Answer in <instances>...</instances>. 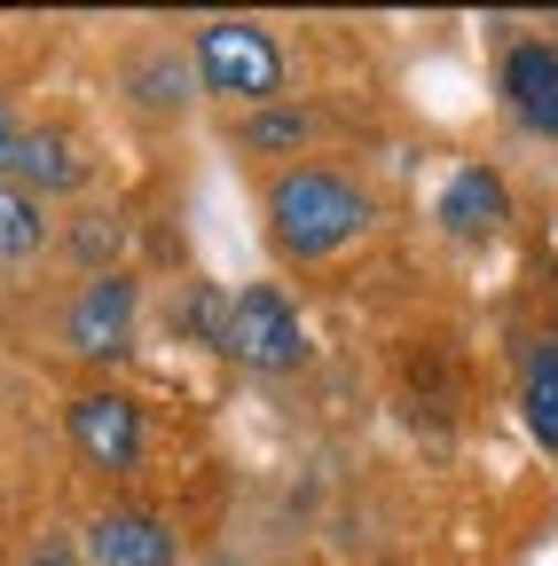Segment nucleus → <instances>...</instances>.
<instances>
[{
  "label": "nucleus",
  "instance_id": "nucleus-1",
  "mask_svg": "<svg viewBox=\"0 0 558 566\" xmlns=\"http://www.w3.org/2000/svg\"><path fill=\"white\" fill-rule=\"evenodd\" d=\"M370 229V189L338 166H284L267 181V237L284 260H330Z\"/></svg>",
  "mask_w": 558,
  "mask_h": 566
},
{
  "label": "nucleus",
  "instance_id": "nucleus-2",
  "mask_svg": "<svg viewBox=\"0 0 558 566\" xmlns=\"http://www.w3.org/2000/svg\"><path fill=\"white\" fill-rule=\"evenodd\" d=\"M189 63H197V87H204V95H229V103H244V111H267L275 95H284V48H275V32L252 24V17L197 24Z\"/></svg>",
  "mask_w": 558,
  "mask_h": 566
},
{
  "label": "nucleus",
  "instance_id": "nucleus-3",
  "mask_svg": "<svg viewBox=\"0 0 558 566\" xmlns=\"http://www.w3.org/2000/svg\"><path fill=\"white\" fill-rule=\"evenodd\" d=\"M221 354L236 370H252V378H292L307 363V323H299L284 283H244V292H229V338H221Z\"/></svg>",
  "mask_w": 558,
  "mask_h": 566
},
{
  "label": "nucleus",
  "instance_id": "nucleus-4",
  "mask_svg": "<svg viewBox=\"0 0 558 566\" xmlns=\"http://www.w3.org/2000/svg\"><path fill=\"white\" fill-rule=\"evenodd\" d=\"M134 315H143V283L126 268H103L72 292V307H63V346H72L80 363H118V354H134Z\"/></svg>",
  "mask_w": 558,
  "mask_h": 566
},
{
  "label": "nucleus",
  "instance_id": "nucleus-5",
  "mask_svg": "<svg viewBox=\"0 0 558 566\" xmlns=\"http://www.w3.org/2000/svg\"><path fill=\"white\" fill-rule=\"evenodd\" d=\"M63 433H72V449H80L95 472H134V464H143V409H134L126 394H110V386L72 394Z\"/></svg>",
  "mask_w": 558,
  "mask_h": 566
},
{
  "label": "nucleus",
  "instance_id": "nucleus-6",
  "mask_svg": "<svg viewBox=\"0 0 558 566\" xmlns=\"http://www.w3.org/2000/svg\"><path fill=\"white\" fill-rule=\"evenodd\" d=\"M87 566H181V535L143 504H110L87 527Z\"/></svg>",
  "mask_w": 558,
  "mask_h": 566
},
{
  "label": "nucleus",
  "instance_id": "nucleus-7",
  "mask_svg": "<svg viewBox=\"0 0 558 566\" xmlns=\"http://www.w3.org/2000/svg\"><path fill=\"white\" fill-rule=\"evenodd\" d=\"M504 103L527 134L558 142V48L550 40H519L504 55Z\"/></svg>",
  "mask_w": 558,
  "mask_h": 566
},
{
  "label": "nucleus",
  "instance_id": "nucleus-8",
  "mask_svg": "<svg viewBox=\"0 0 558 566\" xmlns=\"http://www.w3.org/2000/svg\"><path fill=\"white\" fill-rule=\"evenodd\" d=\"M9 181H17V189H32L40 205H48V197L87 189V150H80V134H63V126H24Z\"/></svg>",
  "mask_w": 558,
  "mask_h": 566
},
{
  "label": "nucleus",
  "instance_id": "nucleus-9",
  "mask_svg": "<svg viewBox=\"0 0 558 566\" xmlns=\"http://www.w3.org/2000/svg\"><path fill=\"white\" fill-rule=\"evenodd\" d=\"M504 212H512L504 174H487V166H456V174H449V189H441V229H449L456 244L496 237V229H504Z\"/></svg>",
  "mask_w": 558,
  "mask_h": 566
},
{
  "label": "nucleus",
  "instance_id": "nucleus-10",
  "mask_svg": "<svg viewBox=\"0 0 558 566\" xmlns=\"http://www.w3.org/2000/svg\"><path fill=\"white\" fill-rule=\"evenodd\" d=\"M118 80H126V103H134V111H189V103H197V95H189V87H197V63H189L173 40L134 48Z\"/></svg>",
  "mask_w": 558,
  "mask_h": 566
},
{
  "label": "nucleus",
  "instance_id": "nucleus-11",
  "mask_svg": "<svg viewBox=\"0 0 558 566\" xmlns=\"http://www.w3.org/2000/svg\"><path fill=\"white\" fill-rule=\"evenodd\" d=\"M519 401H527V433L558 457V338L527 346V370H519Z\"/></svg>",
  "mask_w": 558,
  "mask_h": 566
},
{
  "label": "nucleus",
  "instance_id": "nucleus-12",
  "mask_svg": "<svg viewBox=\"0 0 558 566\" xmlns=\"http://www.w3.org/2000/svg\"><path fill=\"white\" fill-rule=\"evenodd\" d=\"M48 244V205L17 181H0V260H32Z\"/></svg>",
  "mask_w": 558,
  "mask_h": 566
},
{
  "label": "nucleus",
  "instance_id": "nucleus-13",
  "mask_svg": "<svg viewBox=\"0 0 558 566\" xmlns=\"http://www.w3.org/2000/svg\"><path fill=\"white\" fill-rule=\"evenodd\" d=\"M307 134H315V118H307L299 103H267V111L244 118V142H252V150H299Z\"/></svg>",
  "mask_w": 558,
  "mask_h": 566
},
{
  "label": "nucleus",
  "instance_id": "nucleus-14",
  "mask_svg": "<svg viewBox=\"0 0 558 566\" xmlns=\"http://www.w3.org/2000/svg\"><path fill=\"white\" fill-rule=\"evenodd\" d=\"M72 252L87 260V275H103V260L118 252V212H80V229H72Z\"/></svg>",
  "mask_w": 558,
  "mask_h": 566
},
{
  "label": "nucleus",
  "instance_id": "nucleus-15",
  "mask_svg": "<svg viewBox=\"0 0 558 566\" xmlns=\"http://www.w3.org/2000/svg\"><path fill=\"white\" fill-rule=\"evenodd\" d=\"M24 566H87V543H72V535H55V527H48V535L24 551Z\"/></svg>",
  "mask_w": 558,
  "mask_h": 566
},
{
  "label": "nucleus",
  "instance_id": "nucleus-16",
  "mask_svg": "<svg viewBox=\"0 0 558 566\" xmlns=\"http://www.w3.org/2000/svg\"><path fill=\"white\" fill-rule=\"evenodd\" d=\"M17 142H24V126H17L9 103H0V181H9V166H17Z\"/></svg>",
  "mask_w": 558,
  "mask_h": 566
}]
</instances>
